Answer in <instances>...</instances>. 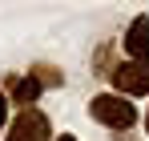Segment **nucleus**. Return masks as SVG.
<instances>
[{
  "instance_id": "obj_1",
  "label": "nucleus",
  "mask_w": 149,
  "mask_h": 141,
  "mask_svg": "<svg viewBox=\"0 0 149 141\" xmlns=\"http://www.w3.org/2000/svg\"><path fill=\"white\" fill-rule=\"evenodd\" d=\"M89 117L109 125V129H129V125H137V105H129L117 93H101L89 101Z\"/></svg>"
},
{
  "instance_id": "obj_7",
  "label": "nucleus",
  "mask_w": 149,
  "mask_h": 141,
  "mask_svg": "<svg viewBox=\"0 0 149 141\" xmlns=\"http://www.w3.org/2000/svg\"><path fill=\"white\" fill-rule=\"evenodd\" d=\"M56 141H77V137H73V133H61V137H56Z\"/></svg>"
},
{
  "instance_id": "obj_6",
  "label": "nucleus",
  "mask_w": 149,
  "mask_h": 141,
  "mask_svg": "<svg viewBox=\"0 0 149 141\" xmlns=\"http://www.w3.org/2000/svg\"><path fill=\"white\" fill-rule=\"evenodd\" d=\"M4 125H8V97L0 93V133H4Z\"/></svg>"
},
{
  "instance_id": "obj_3",
  "label": "nucleus",
  "mask_w": 149,
  "mask_h": 141,
  "mask_svg": "<svg viewBox=\"0 0 149 141\" xmlns=\"http://www.w3.org/2000/svg\"><path fill=\"white\" fill-rule=\"evenodd\" d=\"M4 141H52V125L40 109H20L12 117V125H8Z\"/></svg>"
},
{
  "instance_id": "obj_8",
  "label": "nucleus",
  "mask_w": 149,
  "mask_h": 141,
  "mask_svg": "<svg viewBox=\"0 0 149 141\" xmlns=\"http://www.w3.org/2000/svg\"><path fill=\"white\" fill-rule=\"evenodd\" d=\"M145 133H149V113H145Z\"/></svg>"
},
{
  "instance_id": "obj_4",
  "label": "nucleus",
  "mask_w": 149,
  "mask_h": 141,
  "mask_svg": "<svg viewBox=\"0 0 149 141\" xmlns=\"http://www.w3.org/2000/svg\"><path fill=\"white\" fill-rule=\"evenodd\" d=\"M125 52L133 61H149V16H133V24L125 28Z\"/></svg>"
},
{
  "instance_id": "obj_2",
  "label": "nucleus",
  "mask_w": 149,
  "mask_h": 141,
  "mask_svg": "<svg viewBox=\"0 0 149 141\" xmlns=\"http://www.w3.org/2000/svg\"><path fill=\"white\" fill-rule=\"evenodd\" d=\"M109 77H113L117 97H125V101L129 97H149V61H125Z\"/></svg>"
},
{
  "instance_id": "obj_5",
  "label": "nucleus",
  "mask_w": 149,
  "mask_h": 141,
  "mask_svg": "<svg viewBox=\"0 0 149 141\" xmlns=\"http://www.w3.org/2000/svg\"><path fill=\"white\" fill-rule=\"evenodd\" d=\"M40 93H45V85H40V81H36V77L28 73V77H16V81L8 85V93H4V97H8V105H20V109H32Z\"/></svg>"
}]
</instances>
